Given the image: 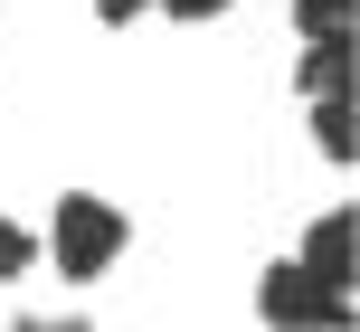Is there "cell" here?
Wrapping results in <instances>:
<instances>
[{
  "label": "cell",
  "instance_id": "obj_1",
  "mask_svg": "<svg viewBox=\"0 0 360 332\" xmlns=\"http://www.w3.org/2000/svg\"><path fill=\"white\" fill-rule=\"evenodd\" d=\"M124 238H133V219H124L114 200H95V190H67L57 219H48V257H57L67 285H95L114 257H124Z\"/></svg>",
  "mask_w": 360,
  "mask_h": 332
},
{
  "label": "cell",
  "instance_id": "obj_2",
  "mask_svg": "<svg viewBox=\"0 0 360 332\" xmlns=\"http://www.w3.org/2000/svg\"><path fill=\"white\" fill-rule=\"evenodd\" d=\"M256 314L266 323H351V285H323L304 257H285V266H266V285H256Z\"/></svg>",
  "mask_w": 360,
  "mask_h": 332
},
{
  "label": "cell",
  "instance_id": "obj_3",
  "mask_svg": "<svg viewBox=\"0 0 360 332\" xmlns=\"http://www.w3.org/2000/svg\"><path fill=\"white\" fill-rule=\"evenodd\" d=\"M351 86V29H313L294 57V95H342Z\"/></svg>",
  "mask_w": 360,
  "mask_h": 332
},
{
  "label": "cell",
  "instance_id": "obj_4",
  "mask_svg": "<svg viewBox=\"0 0 360 332\" xmlns=\"http://www.w3.org/2000/svg\"><path fill=\"white\" fill-rule=\"evenodd\" d=\"M304 266L323 285H351V209H323V219L304 228Z\"/></svg>",
  "mask_w": 360,
  "mask_h": 332
},
{
  "label": "cell",
  "instance_id": "obj_5",
  "mask_svg": "<svg viewBox=\"0 0 360 332\" xmlns=\"http://www.w3.org/2000/svg\"><path fill=\"white\" fill-rule=\"evenodd\" d=\"M313 143H323L332 162H351V86L342 95H313Z\"/></svg>",
  "mask_w": 360,
  "mask_h": 332
},
{
  "label": "cell",
  "instance_id": "obj_6",
  "mask_svg": "<svg viewBox=\"0 0 360 332\" xmlns=\"http://www.w3.org/2000/svg\"><path fill=\"white\" fill-rule=\"evenodd\" d=\"M29 266H38V238H29L19 219H0V285H10V276H29Z\"/></svg>",
  "mask_w": 360,
  "mask_h": 332
},
{
  "label": "cell",
  "instance_id": "obj_7",
  "mask_svg": "<svg viewBox=\"0 0 360 332\" xmlns=\"http://www.w3.org/2000/svg\"><path fill=\"white\" fill-rule=\"evenodd\" d=\"M351 19H360V0H294V29H351Z\"/></svg>",
  "mask_w": 360,
  "mask_h": 332
},
{
  "label": "cell",
  "instance_id": "obj_8",
  "mask_svg": "<svg viewBox=\"0 0 360 332\" xmlns=\"http://www.w3.org/2000/svg\"><path fill=\"white\" fill-rule=\"evenodd\" d=\"M152 10H171V19H218V10H237V0H152Z\"/></svg>",
  "mask_w": 360,
  "mask_h": 332
},
{
  "label": "cell",
  "instance_id": "obj_9",
  "mask_svg": "<svg viewBox=\"0 0 360 332\" xmlns=\"http://www.w3.org/2000/svg\"><path fill=\"white\" fill-rule=\"evenodd\" d=\"M152 0H95V19H105V29H124V19H143Z\"/></svg>",
  "mask_w": 360,
  "mask_h": 332
}]
</instances>
